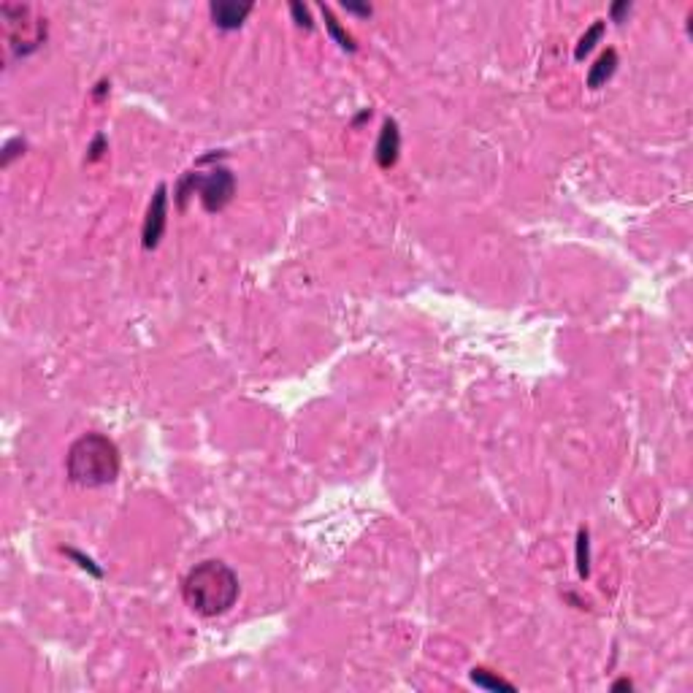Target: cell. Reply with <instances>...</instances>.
<instances>
[{
	"label": "cell",
	"instance_id": "obj_1",
	"mask_svg": "<svg viewBox=\"0 0 693 693\" xmlns=\"http://www.w3.org/2000/svg\"><path fill=\"white\" fill-rule=\"evenodd\" d=\"M239 577L223 561H203L187 571L182 582L184 604L203 618L225 615L239 598Z\"/></svg>",
	"mask_w": 693,
	"mask_h": 693
},
{
	"label": "cell",
	"instance_id": "obj_2",
	"mask_svg": "<svg viewBox=\"0 0 693 693\" xmlns=\"http://www.w3.org/2000/svg\"><path fill=\"white\" fill-rule=\"evenodd\" d=\"M65 474L81 488L111 485L120 477V449L103 433H84L68 447Z\"/></svg>",
	"mask_w": 693,
	"mask_h": 693
},
{
	"label": "cell",
	"instance_id": "obj_3",
	"mask_svg": "<svg viewBox=\"0 0 693 693\" xmlns=\"http://www.w3.org/2000/svg\"><path fill=\"white\" fill-rule=\"evenodd\" d=\"M3 19V49L6 57H27L38 51L47 41V19L35 14L33 6L25 3H3L0 6Z\"/></svg>",
	"mask_w": 693,
	"mask_h": 693
},
{
	"label": "cell",
	"instance_id": "obj_4",
	"mask_svg": "<svg viewBox=\"0 0 693 693\" xmlns=\"http://www.w3.org/2000/svg\"><path fill=\"white\" fill-rule=\"evenodd\" d=\"M193 193H198L203 209L214 214V212H223L225 206L233 200L236 179H233V173L228 171V168H223V166L212 168L209 173L190 171V173H184V176L179 179V184H176V203H179V209H184L187 196H193Z\"/></svg>",
	"mask_w": 693,
	"mask_h": 693
},
{
	"label": "cell",
	"instance_id": "obj_5",
	"mask_svg": "<svg viewBox=\"0 0 693 693\" xmlns=\"http://www.w3.org/2000/svg\"><path fill=\"white\" fill-rule=\"evenodd\" d=\"M166 220H168V187L160 184L154 190V196L149 200L147 220H144V230H141V244L144 249H154L160 244L163 233H166Z\"/></svg>",
	"mask_w": 693,
	"mask_h": 693
},
{
	"label": "cell",
	"instance_id": "obj_6",
	"mask_svg": "<svg viewBox=\"0 0 693 693\" xmlns=\"http://www.w3.org/2000/svg\"><path fill=\"white\" fill-rule=\"evenodd\" d=\"M212 22L220 30H239L252 14V3H236V0H214L209 6Z\"/></svg>",
	"mask_w": 693,
	"mask_h": 693
},
{
	"label": "cell",
	"instance_id": "obj_7",
	"mask_svg": "<svg viewBox=\"0 0 693 693\" xmlns=\"http://www.w3.org/2000/svg\"><path fill=\"white\" fill-rule=\"evenodd\" d=\"M398 152H401V133H398V122L396 120H385L382 130H379V138H376V149H374V157H376V166L379 168H393L398 163Z\"/></svg>",
	"mask_w": 693,
	"mask_h": 693
},
{
	"label": "cell",
	"instance_id": "obj_8",
	"mask_svg": "<svg viewBox=\"0 0 693 693\" xmlns=\"http://www.w3.org/2000/svg\"><path fill=\"white\" fill-rule=\"evenodd\" d=\"M618 71V51L615 49H607L598 60H596L594 65H591V74H588V87L591 90H598V87H604L612 76Z\"/></svg>",
	"mask_w": 693,
	"mask_h": 693
},
{
	"label": "cell",
	"instance_id": "obj_9",
	"mask_svg": "<svg viewBox=\"0 0 693 693\" xmlns=\"http://www.w3.org/2000/svg\"><path fill=\"white\" fill-rule=\"evenodd\" d=\"M471 683L477 685V688H485V691H507V693H515V685L509 683V680H504V677H498L493 674L491 669H471Z\"/></svg>",
	"mask_w": 693,
	"mask_h": 693
},
{
	"label": "cell",
	"instance_id": "obj_10",
	"mask_svg": "<svg viewBox=\"0 0 693 693\" xmlns=\"http://www.w3.org/2000/svg\"><path fill=\"white\" fill-rule=\"evenodd\" d=\"M577 571H580V577L591 574V536H588V528L577 531Z\"/></svg>",
	"mask_w": 693,
	"mask_h": 693
},
{
	"label": "cell",
	"instance_id": "obj_11",
	"mask_svg": "<svg viewBox=\"0 0 693 693\" xmlns=\"http://www.w3.org/2000/svg\"><path fill=\"white\" fill-rule=\"evenodd\" d=\"M322 14H325V27H328V33L333 35V41L346 51H355V41H352V35L346 33L344 27L339 25L336 19H333V14H330V8H322Z\"/></svg>",
	"mask_w": 693,
	"mask_h": 693
},
{
	"label": "cell",
	"instance_id": "obj_12",
	"mask_svg": "<svg viewBox=\"0 0 693 693\" xmlns=\"http://www.w3.org/2000/svg\"><path fill=\"white\" fill-rule=\"evenodd\" d=\"M601 33H604V22H596V25L591 27L582 38H580V44H577V49H574V57H577V60H582L585 54H591L594 47H596V41L601 38Z\"/></svg>",
	"mask_w": 693,
	"mask_h": 693
},
{
	"label": "cell",
	"instance_id": "obj_13",
	"mask_svg": "<svg viewBox=\"0 0 693 693\" xmlns=\"http://www.w3.org/2000/svg\"><path fill=\"white\" fill-rule=\"evenodd\" d=\"M25 147H27V144L22 141V138H11V141H8L6 147H3V157H0V166H3V168H8L14 157L25 154Z\"/></svg>",
	"mask_w": 693,
	"mask_h": 693
},
{
	"label": "cell",
	"instance_id": "obj_14",
	"mask_svg": "<svg viewBox=\"0 0 693 693\" xmlns=\"http://www.w3.org/2000/svg\"><path fill=\"white\" fill-rule=\"evenodd\" d=\"M63 552H65V555H71V558H76V561H79V566H81V569L93 571V574H95V577H103V571H100L98 566H95V564H93V561H90V558H84V555H81V552H76V550H71V547H68V550H63Z\"/></svg>",
	"mask_w": 693,
	"mask_h": 693
},
{
	"label": "cell",
	"instance_id": "obj_15",
	"mask_svg": "<svg viewBox=\"0 0 693 693\" xmlns=\"http://www.w3.org/2000/svg\"><path fill=\"white\" fill-rule=\"evenodd\" d=\"M290 11H293V17H296V22L301 27H306V30H312V27H314L312 17H309V11H306L301 3H293V6H290Z\"/></svg>",
	"mask_w": 693,
	"mask_h": 693
},
{
	"label": "cell",
	"instance_id": "obj_16",
	"mask_svg": "<svg viewBox=\"0 0 693 693\" xmlns=\"http://www.w3.org/2000/svg\"><path fill=\"white\" fill-rule=\"evenodd\" d=\"M103 152H106V138H103V136H98V138L93 141V147H90V154H87V160H90V163H98L100 157H103Z\"/></svg>",
	"mask_w": 693,
	"mask_h": 693
},
{
	"label": "cell",
	"instance_id": "obj_17",
	"mask_svg": "<svg viewBox=\"0 0 693 693\" xmlns=\"http://www.w3.org/2000/svg\"><path fill=\"white\" fill-rule=\"evenodd\" d=\"M626 11H631V3H628V0H623V3H618V6H612V19L620 22V17H623Z\"/></svg>",
	"mask_w": 693,
	"mask_h": 693
},
{
	"label": "cell",
	"instance_id": "obj_18",
	"mask_svg": "<svg viewBox=\"0 0 693 693\" xmlns=\"http://www.w3.org/2000/svg\"><path fill=\"white\" fill-rule=\"evenodd\" d=\"M349 14H360V17H369L372 14V6H355V3H346L344 6Z\"/></svg>",
	"mask_w": 693,
	"mask_h": 693
},
{
	"label": "cell",
	"instance_id": "obj_19",
	"mask_svg": "<svg viewBox=\"0 0 693 693\" xmlns=\"http://www.w3.org/2000/svg\"><path fill=\"white\" fill-rule=\"evenodd\" d=\"M631 688H634V683H631V680H626V677L618 680V683H612V691H631Z\"/></svg>",
	"mask_w": 693,
	"mask_h": 693
}]
</instances>
